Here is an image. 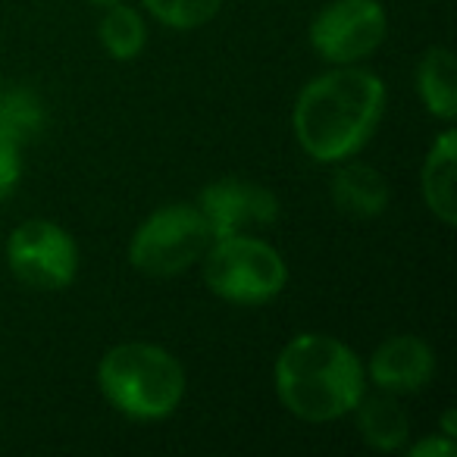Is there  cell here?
Wrapping results in <instances>:
<instances>
[{"instance_id": "obj_1", "label": "cell", "mask_w": 457, "mask_h": 457, "mask_svg": "<svg viewBox=\"0 0 457 457\" xmlns=\"http://www.w3.org/2000/svg\"><path fill=\"white\" fill-rule=\"evenodd\" d=\"M388 91L373 70L332 66L311 79L295 97L292 132L313 163L336 166L370 145L386 116Z\"/></svg>"}, {"instance_id": "obj_2", "label": "cell", "mask_w": 457, "mask_h": 457, "mask_svg": "<svg viewBox=\"0 0 457 457\" xmlns=\"http://www.w3.org/2000/svg\"><path fill=\"white\" fill-rule=\"evenodd\" d=\"M273 388L279 404L304 423H332L351 417L367 392L363 361L326 332H301L273 363Z\"/></svg>"}, {"instance_id": "obj_3", "label": "cell", "mask_w": 457, "mask_h": 457, "mask_svg": "<svg viewBox=\"0 0 457 457\" xmlns=\"http://www.w3.org/2000/svg\"><path fill=\"white\" fill-rule=\"evenodd\" d=\"M97 388L116 413L157 423L179 411L188 379L172 351L154 342H122L97 363Z\"/></svg>"}, {"instance_id": "obj_4", "label": "cell", "mask_w": 457, "mask_h": 457, "mask_svg": "<svg viewBox=\"0 0 457 457\" xmlns=\"http://www.w3.org/2000/svg\"><path fill=\"white\" fill-rule=\"evenodd\" d=\"M204 286L226 304L261 307L288 286V263L279 248L248 232L213 238L201 257Z\"/></svg>"}, {"instance_id": "obj_5", "label": "cell", "mask_w": 457, "mask_h": 457, "mask_svg": "<svg viewBox=\"0 0 457 457\" xmlns=\"http://www.w3.org/2000/svg\"><path fill=\"white\" fill-rule=\"evenodd\" d=\"M210 242L213 232L197 204H163L132 232L129 263L147 279H172L201 263Z\"/></svg>"}, {"instance_id": "obj_6", "label": "cell", "mask_w": 457, "mask_h": 457, "mask_svg": "<svg viewBox=\"0 0 457 457\" xmlns=\"http://www.w3.org/2000/svg\"><path fill=\"white\" fill-rule=\"evenodd\" d=\"M388 38V16L379 0H329L307 29L313 54L329 66L370 60Z\"/></svg>"}, {"instance_id": "obj_7", "label": "cell", "mask_w": 457, "mask_h": 457, "mask_svg": "<svg viewBox=\"0 0 457 457\" xmlns=\"http://www.w3.org/2000/svg\"><path fill=\"white\" fill-rule=\"evenodd\" d=\"M79 245L60 222L26 220L7 238V267L35 292H63L79 276Z\"/></svg>"}, {"instance_id": "obj_8", "label": "cell", "mask_w": 457, "mask_h": 457, "mask_svg": "<svg viewBox=\"0 0 457 457\" xmlns=\"http://www.w3.org/2000/svg\"><path fill=\"white\" fill-rule=\"evenodd\" d=\"M197 207L213 238L248 232L254 226H273L279 220V197L251 179H216L197 195Z\"/></svg>"}, {"instance_id": "obj_9", "label": "cell", "mask_w": 457, "mask_h": 457, "mask_svg": "<svg viewBox=\"0 0 457 457\" xmlns=\"http://www.w3.org/2000/svg\"><path fill=\"white\" fill-rule=\"evenodd\" d=\"M367 386L388 395L423 392L436 376V351L420 336H392L370 354Z\"/></svg>"}, {"instance_id": "obj_10", "label": "cell", "mask_w": 457, "mask_h": 457, "mask_svg": "<svg viewBox=\"0 0 457 457\" xmlns=\"http://www.w3.org/2000/svg\"><path fill=\"white\" fill-rule=\"evenodd\" d=\"M336 176H332L329 195L338 213L351 216V220H373L382 216L388 207V182L376 166L361 163V160H342L336 163Z\"/></svg>"}, {"instance_id": "obj_11", "label": "cell", "mask_w": 457, "mask_h": 457, "mask_svg": "<svg viewBox=\"0 0 457 457\" xmlns=\"http://www.w3.org/2000/svg\"><path fill=\"white\" fill-rule=\"evenodd\" d=\"M354 423L361 438L370 445L373 451H386V454H395L407 445L411 438V417L401 407L398 395L379 392L376 395L363 392V398L357 401L354 411Z\"/></svg>"}, {"instance_id": "obj_12", "label": "cell", "mask_w": 457, "mask_h": 457, "mask_svg": "<svg viewBox=\"0 0 457 457\" xmlns=\"http://www.w3.org/2000/svg\"><path fill=\"white\" fill-rule=\"evenodd\" d=\"M454 166H457V135L448 126L432 141L429 154L423 160V170H420V191H423L426 207L445 226H454L457 222Z\"/></svg>"}, {"instance_id": "obj_13", "label": "cell", "mask_w": 457, "mask_h": 457, "mask_svg": "<svg viewBox=\"0 0 457 457\" xmlns=\"http://www.w3.org/2000/svg\"><path fill=\"white\" fill-rule=\"evenodd\" d=\"M417 95L426 113L442 122H454L457 91H454V54L448 47H429L417 63Z\"/></svg>"}, {"instance_id": "obj_14", "label": "cell", "mask_w": 457, "mask_h": 457, "mask_svg": "<svg viewBox=\"0 0 457 457\" xmlns=\"http://www.w3.org/2000/svg\"><path fill=\"white\" fill-rule=\"evenodd\" d=\"M97 41L113 57L116 63H129V60L141 57L147 47V22L135 7H129L126 0H116L104 7V16L97 22Z\"/></svg>"}, {"instance_id": "obj_15", "label": "cell", "mask_w": 457, "mask_h": 457, "mask_svg": "<svg viewBox=\"0 0 457 457\" xmlns=\"http://www.w3.org/2000/svg\"><path fill=\"white\" fill-rule=\"evenodd\" d=\"M45 129V104L29 88H0V135L16 145L38 138Z\"/></svg>"}, {"instance_id": "obj_16", "label": "cell", "mask_w": 457, "mask_h": 457, "mask_svg": "<svg viewBox=\"0 0 457 457\" xmlns=\"http://www.w3.org/2000/svg\"><path fill=\"white\" fill-rule=\"evenodd\" d=\"M141 7L172 32H195L220 13L222 0H141Z\"/></svg>"}, {"instance_id": "obj_17", "label": "cell", "mask_w": 457, "mask_h": 457, "mask_svg": "<svg viewBox=\"0 0 457 457\" xmlns=\"http://www.w3.org/2000/svg\"><path fill=\"white\" fill-rule=\"evenodd\" d=\"M22 179V145L0 135V201H7Z\"/></svg>"}, {"instance_id": "obj_18", "label": "cell", "mask_w": 457, "mask_h": 457, "mask_svg": "<svg viewBox=\"0 0 457 457\" xmlns=\"http://www.w3.org/2000/svg\"><path fill=\"white\" fill-rule=\"evenodd\" d=\"M411 457H451L457 451V442L451 436H426L413 445H404Z\"/></svg>"}, {"instance_id": "obj_19", "label": "cell", "mask_w": 457, "mask_h": 457, "mask_svg": "<svg viewBox=\"0 0 457 457\" xmlns=\"http://www.w3.org/2000/svg\"><path fill=\"white\" fill-rule=\"evenodd\" d=\"M442 436H451V438L457 436V429H454V411H445V417H442Z\"/></svg>"}, {"instance_id": "obj_20", "label": "cell", "mask_w": 457, "mask_h": 457, "mask_svg": "<svg viewBox=\"0 0 457 457\" xmlns=\"http://www.w3.org/2000/svg\"><path fill=\"white\" fill-rule=\"evenodd\" d=\"M88 4H95V7H107V4H116V0H88Z\"/></svg>"}]
</instances>
